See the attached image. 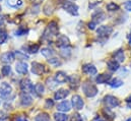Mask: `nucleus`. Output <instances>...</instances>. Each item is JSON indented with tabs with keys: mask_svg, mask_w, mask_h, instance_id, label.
Segmentation results:
<instances>
[{
	"mask_svg": "<svg viewBox=\"0 0 131 121\" xmlns=\"http://www.w3.org/2000/svg\"><path fill=\"white\" fill-rule=\"evenodd\" d=\"M119 8H120L119 5L116 4L115 2H109L107 4V9L109 11H117V10H119Z\"/></svg>",
	"mask_w": 131,
	"mask_h": 121,
	"instance_id": "obj_29",
	"label": "nucleus"
},
{
	"mask_svg": "<svg viewBox=\"0 0 131 121\" xmlns=\"http://www.w3.org/2000/svg\"><path fill=\"white\" fill-rule=\"evenodd\" d=\"M110 79H111V75L107 74V73H104V74H100L97 76L96 82L98 84H106V83H109Z\"/></svg>",
	"mask_w": 131,
	"mask_h": 121,
	"instance_id": "obj_20",
	"label": "nucleus"
},
{
	"mask_svg": "<svg viewBox=\"0 0 131 121\" xmlns=\"http://www.w3.org/2000/svg\"><path fill=\"white\" fill-rule=\"evenodd\" d=\"M35 121H50V116L48 113H40L36 116Z\"/></svg>",
	"mask_w": 131,
	"mask_h": 121,
	"instance_id": "obj_26",
	"label": "nucleus"
},
{
	"mask_svg": "<svg viewBox=\"0 0 131 121\" xmlns=\"http://www.w3.org/2000/svg\"><path fill=\"white\" fill-rule=\"evenodd\" d=\"M124 8L127 10V11H131V0H128L124 3Z\"/></svg>",
	"mask_w": 131,
	"mask_h": 121,
	"instance_id": "obj_41",
	"label": "nucleus"
},
{
	"mask_svg": "<svg viewBox=\"0 0 131 121\" xmlns=\"http://www.w3.org/2000/svg\"><path fill=\"white\" fill-rule=\"evenodd\" d=\"M71 108V103L69 101H63L57 105V110L60 112H69Z\"/></svg>",
	"mask_w": 131,
	"mask_h": 121,
	"instance_id": "obj_15",
	"label": "nucleus"
},
{
	"mask_svg": "<svg viewBox=\"0 0 131 121\" xmlns=\"http://www.w3.org/2000/svg\"><path fill=\"white\" fill-rule=\"evenodd\" d=\"M93 121H103V120H102L100 117H96V118H95V119H94Z\"/></svg>",
	"mask_w": 131,
	"mask_h": 121,
	"instance_id": "obj_47",
	"label": "nucleus"
},
{
	"mask_svg": "<svg viewBox=\"0 0 131 121\" xmlns=\"http://www.w3.org/2000/svg\"><path fill=\"white\" fill-rule=\"evenodd\" d=\"M11 92H12V89H11V87H10L9 84H7V83H2V84L0 85V95H1L3 98L8 97V96L11 94Z\"/></svg>",
	"mask_w": 131,
	"mask_h": 121,
	"instance_id": "obj_11",
	"label": "nucleus"
},
{
	"mask_svg": "<svg viewBox=\"0 0 131 121\" xmlns=\"http://www.w3.org/2000/svg\"><path fill=\"white\" fill-rule=\"evenodd\" d=\"M48 62H49L51 65H54V66H58V65H61V62L58 60V58H55V57L48 59Z\"/></svg>",
	"mask_w": 131,
	"mask_h": 121,
	"instance_id": "obj_37",
	"label": "nucleus"
},
{
	"mask_svg": "<svg viewBox=\"0 0 131 121\" xmlns=\"http://www.w3.org/2000/svg\"><path fill=\"white\" fill-rule=\"evenodd\" d=\"M0 1H1V0H0Z\"/></svg>",
	"mask_w": 131,
	"mask_h": 121,
	"instance_id": "obj_53",
	"label": "nucleus"
},
{
	"mask_svg": "<svg viewBox=\"0 0 131 121\" xmlns=\"http://www.w3.org/2000/svg\"><path fill=\"white\" fill-rule=\"evenodd\" d=\"M54 119L55 121H67L68 116L64 113H55L54 114Z\"/></svg>",
	"mask_w": 131,
	"mask_h": 121,
	"instance_id": "obj_28",
	"label": "nucleus"
},
{
	"mask_svg": "<svg viewBox=\"0 0 131 121\" xmlns=\"http://www.w3.org/2000/svg\"><path fill=\"white\" fill-rule=\"evenodd\" d=\"M7 4L10 7L17 8V7H19V6L23 5V0H7Z\"/></svg>",
	"mask_w": 131,
	"mask_h": 121,
	"instance_id": "obj_27",
	"label": "nucleus"
},
{
	"mask_svg": "<svg viewBox=\"0 0 131 121\" xmlns=\"http://www.w3.org/2000/svg\"><path fill=\"white\" fill-rule=\"evenodd\" d=\"M107 66H108V69H109L110 71H112V72H115V71H117V70L119 69V63L116 60H114V59L108 61Z\"/></svg>",
	"mask_w": 131,
	"mask_h": 121,
	"instance_id": "obj_21",
	"label": "nucleus"
},
{
	"mask_svg": "<svg viewBox=\"0 0 131 121\" xmlns=\"http://www.w3.org/2000/svg\"><path fill=\"white\" fill-rule=\"evenodd\" d=\"M53 10H54V8H53V6H52L50 3H47V4L45 5V7H44V13H45L46 15L52 14Z\"/></svg>",
	"mask_w": 131,
	"mask_h": 121,
	"instance_id": "obj_30",
	"label": "nucleus"
},
{
	"mask_svg": "<svg viewBox=\"0 0 131 121\" xmlns=\"http://www.w3.org/2000/svg\"><path fill=\"white\" fill-rule=\"evenodd\" d=\"M68 95H69V91L68 90L60 89V90H58L55 93L54 98H55V100H63V99H65Z\"/></svg>",
	"mask_w": 131,
	"mask_h": 121,
	"instance_id": "obj_18",
	"label": "nucleus"
},
{
	"mask_svg": "<svg viewBox=\"0 0 131 121\" xmlns=\"http://www.w3.org/2000/svg\"><path fill=\"white\" fill-rule=\"evenodd\" d=\"M126 121H131V117H130V118H128V119H127Z\"/></svg>",
	"mask_w": 131,
	"mask_h": 121,
	"instance_id": "obj_49",
	"label": "nucleus"
},
{
	"mask_svg": "<svg viewBox=\"0 0 131 121\" xmlns=\"http://www.w3.org/2000/svg\"><path fill=\"white\" fill-rule=\"evenodd\" d=\"M96 27H97V24H95L94 22H91V23L89 24V29H90V30H95Z\"/></svg>",
	"mask_w": 131,
	"mask_h": 121,
	"instance_id": "obj_42",
	"label": "nucleus"
},
{
	"mask_svg": "<svg viewBox=\"0 0 131 121\" xmlns=\"http://www.w3.org/2000/svg\"><path fill=\"white\" fill-rule=\"evenodd\" d=\"M72 106H73V108L75 110H78V111L81 110L83 108V106H84V102H83L82 98L80 96H78V95L73 96L72 97Z\"/></svg>",
	"mask_w": 131,
	"mask_h": 121,
	"instance_id": "obj_7",
	"label": "nucleus"
},
{
	"mask_svg": "<svg viewBox=\"0 0 131 121\" xmlns=\"http://www.w3.org/2000/svg\"><path fill=\"white\" fill-rule=\"evenodd\" d=\"M46 71L45 69V66L41 63H38V62H33L32 63V72L36 75H41L42 73H44Z\"/></svg>",
	"mask_w": 131,
	"mask_h": 121,
	"instance_id": "obj_10",
	"label": "nucleus"
},
{
	"mask_svg": "<svg viewBox=\"0 0 131 121\" xmlns=\"http://www.w3.org/2000/svg\"><path fill=\"white\" fill-rule=\"evenodd\" d=\"M68 82H69V84H70L71 88H73V89H76L77 85L79 84V77H78L76 74H74V75H71V76H69V79H68Z\"/></svg>",
	"mask_w": 131,
	"mask_h": 121,
	"instance_id": "obj_23",
	"label": "nucleus"
},
{
	"mask_svg": "<svg viewBox=\"0 0 131 121\" xmlns=\"http://www.w3.org/2000/svg\"><path fill=\"white\" fill-rule=\"evenodd\" d=\"M16 121H28V119H26L25 117H17Z\"/></svg>",
	"mask_w": 131,
	"mask_h": 121,
	"instance_id": "obj_44",
	"label": "nucleus"
},
{
	"mask_svg": "<svg viewBox=\"0 0 131 121\" xmlns=\"http://www.w3.org/2000/svg\"><path fill=\"white\" fill-rule=\"evenodd\" d=\"M1 72H2V74H3L4 76H7V75H9L10 72H11V67H10L9 65H5V66L2 67Z\"/></svg>",
	"mask_w": 131,
	"mask_h": 121,
	"instance_id": "obj_35",
	"label": "nucleus"
},
{
	"mask_svg": "<svg viewBox=\"0 0 131 121\" xmlns=\"http://www.w3.org/2000/svg\"><path fill=\"white\" fill-rule=\"evenodd\" d=\"M73 1H74V0H73Z\"/></svg>",
	"mask_w": 131,
	"mask_h": 121,
	"instance_id": "obj_52",
	"label": "nucleus"
},
{
	"mask_svg": "<svg viewBox=\"0 0 131 121\" xmlns=\"http://www.w3.org/2000/svg\"><path fill=\"white\" fill-rule=\"evenodd\" d=\"M82 91H83L84 95L88 98H94L95 96H97V94L99 92L97 87L93 83H91L89 80H86V82H84L82 84Z\"/></svg>",
	"mask_w": 131,
	"mask_h": 121,
	"instance_id": "obj_2",
	"label": "nucleus"
},
{
	"mask_svg": "<svg viewBox=\"0 0 131 121\" xmlns=\"http://www.w3.org/2000/svg\"><path fill=\"white\" fill-rule=\"evenodd\" d=\"M92 17H93V21L92 22H94L95 24L98 25V24L102 23L105 19V13L103 11H101V10H97L95 13H93Z\"/></svg>",
	"mask_w": 131,
	"mask_h": 121,
	"instance_id": "obj_16",
	"label": "nucleus"
},
{
	"mask_svg": "<svg viewBox=\"0 0 131 121\" xmlns=\"http://www.w3.org/2000/svg\"><path fill=\"white\" fill-rule=\"evenodd\" d=\"M58 32H59V27H58L57 23H56V22H51V23L48 25V27L46 28L45 32H44L43 38H44V39H47V40H50V39H52L54 36H58V35H57Z\"/></svg>",
	"mask_w": 131,
	"mask_h": 121,
	"instance_id": "obj_1",
	"label": "nucleus"
},
{
	"mask_svg": "<svg viewBox=\"0 0 131 121\" xmlns=\"http://www.w3.org/2000/svg\"><path fill=\"white\" fill-rule=\"evenodd\" d=\"M129 44L131 45V34H130V36H129Z\"/></svg>",
	"mask_w": 131,
	"mask_h": 121,
	"instance_id": "obj_48",
	"label": "nucleus"
},
{
	"mask_svg": "<svg viewBox=\"0 0 131 121\" xmlns=\"http://www.w3.org/2000/svg\"><path fill=\"white\" fill-rule=\"evenodd\" d=\"M82 72L89 75H96L98 73V70L95 65L93 64H84L82 66Z\"/></svg>",
	"mask_w": 131,
	"mask_h": 121,
	"instance_id": "obj_12",
	"label": "nucleus"
},
{
	"mask_svg": "<svg viewBox=\"0 0 131 121\" xmlns=\"http://www.w3.org/2000/svg\"><path fill=\"white\" fill-rule=\"evenodd\" d=\"M41 53H42V55H43L44 57H46V58H48V59L52 58V56L54 55V51H53L52 49H50V48H43V49L41 50Z\"/></svg>",
	"mask_w": 131,
	"mask_h": 121,
	"instance_id": "obj_25",
	"label": "nucleus"
},
{
	"mask_svg": "<svg viewBox=\"0 0 131 121\" xmlns=\"http://www.w3.org/2000/svg\"><path fill=\"white\" fill-rule=\"evenodd\" d=\"M6 40H7V33H6V31L0 30V45L4 44Z\"/></svg>",
	"mask_w": 131,
	"mask_h": 121,
	"instance_id": "obj_32",
	"label": "nucleus"
},
{
	"mask_svg": "<svg viewBox=\"0 0 131 121\" xmlns=\"http://www.w3.org/2000/svg\"><path fill=\"white\" fill-rule=\"evenodd\" d=\"M104 102L106 104V106L109 108V109H113V108H116L120 105V102L119 100L114 97V96H111V95H108L104 98Z\"/></svg>",
	"mask_w": 131,
	"mask_h": 121,
	"instance_id": "obj_3",
	"label": "nucleus"
},
{
	"mask_svg": "<svg viewBox=\"0 0 131 121\" xmlns=\"http://www.w3.org/2000/svg\"><path fill=\"white\" fill-rule=\"evenodd\" d=\"M15 69L20 74H27L28 73V64L25 62H17L15 65Z\"/></svg>",
	"mask_w": 131,
	"mask_h": 121,
	"instance_id": "obj_17",
	"label": "nucleus"
},
{
	"mask_svg": "<svg viewBox=\"0 0 131 121\" xmlns=\"http://www.w3.org/2000/svg\"><path fill=\"white\" fill-rule=\"evenodd\" d=\"M0 77H1V75H0Z\"/></svg>",
	"mask_w": 131,
	"mask_h": 121,
	"instance_id": "obj_51",
	"label": "nucleus"
},
{
	"mask_svg": "<svg viewBox=\"0 0 131 121\" xmlns=\"http://www.w3.org/2000/svg\"><path fill=\"white\" fill-rule=\"evenodd\" d=\"M112 33H113V29L110 26H101L97 30V34H98L99 38H107Z\"/></svg>",
	"mask_w": 131,
	"mask_h": 121,
	"instance_id": "obj_4",
	"label": "nucleus"
},
{
	"mask_svg": "<svg viewBox=\"0 0 131 121\" xmlns=\"http://www.w3.org/2000/svg\"><path fill=\"white\" fill-rule=\"evenodd\" d=\"M113 57H114V60H116L118 63L119 62H123L125 60V54H124V51L122 49H119L117 50L114 54H113Z\"/></svg>",
	"mask_w": 131,
	"mask_h": 121,
	"instance_id": "obj_19",
	"label": "nucleus"
},
{
	"mask_svg": "<svg viewBox=\"0 0 131 121\" xmlns=\"http://www.w3.org/2000/svg\"><path fill=\"white\" fill-rule=\"evenodd\" d=\"M39 49H40V47H39V45H37V44H35V45H30L29 47H28V51L30 52V53H37L38 51H39Z\"/></svg>",
	"mask_w": 131,
	"mask_h": 121,
	"instance_id": "obj_33",
	"label": "nucleus"
},
{
	"mask_svg": "<svg viewBox=\"0 0 131 121\" xmlns=\"http://www.w3.org/2000/svg\"><path fill=\"white\" fill-rule=\"evenodd\" d=\"M45 92V87L42 84H37L34 86V94L36 96H42Z\"/></svg>",
	"mask_w": 131,
	"mask_h": 121,
	"instance_id": "obj_22",
	"label": "nucleus"
},
{
	"mask_svg": "<svg viewBox=\"0 0 131 121\" xmlns=\"http://www.w3.org/2000/svg\"><path fill=\"white\" fill-rule=\"evenodd\" d=\"M71 121H82V118L79 114H73L72 117H71Z\"/></svg>",
	"mask_w": 131,
	"mask_h": 121,
	"instance_id": "obj_40",
	"label": "nucleus"
},
{
	"mask_svg": "<svg viewBox=\"0 0 131 121\" xmlns=\"http://www.w3.org/2000/svg\"><path fill=\"white\" fill-rule=\"evenodd\" d=\"M19 99H20V104L24 107H29L33 104V98L29 95V93L21 92L19 95Z\"/></svg>",
	"mask_w": 131,
	"mask_h": 121,
	"instance_id": "obj_5",
	"label": "nucleus"
},
{
	"mask_svg": "<svg viewBox=\"0 0 131 121\" xmlns=\"http://www.w3.org/2000/svg\"><path fill=\"white\" fill-rule=\"evenodd\" d=\"M42 1H43V0H31V2H32V3H34V4H36V5L40 4Z\"/></svg>",
	"mask_w": 131,
	"mask_h": 121,
	"instance_id": "obj_43",
	"label": "nucleus"
},
{
	"mask_svg": "<svg viewBox=\"0 0 131 121\" xmlns=\"http://www.w3.org/2000/svg\"><path fill=\"white\" fill-rule=\"evenodd\" d=\"M0 61L3 62V63H7V64L13 62L14 61V53H12V52H5V53L1 54Z\"/></svg>",
	"mask_w": 131,
	"mask_h": 121,
	"instance_id": "obj_13",
	"label": "nucleus"
},
{
	"mask_svg": "<svg viewBox=\"0 0 131 121\" xmlns=\"http://www.w3.org/2000/svg\"><path fill=\"white\" fill-rule=\"evenodd\" d=\"M108 84H109V86H110L111 88H113V89H117V88L123 86V82H122L121 79H119V78H114V79L110 80Z\"/></svg>",
	"mask_w": 131,
	"mask_h": 121,
	"instance_id": "obj_24",
	"label": "nucleus"
},
{
	"mask_svg": "<svg viewBox=\"0 0 131 121\" xmlns=\"http://www.w3.org/2000/svg\"><path fill=\"white\" fill-rule=\"evenodd\" d=\"M60 55L63 58H69L71 55V50L68 48H62V50L60 51Z\"/></svg>",
	"mask_w": 131,
	"mask_h": 121,
	"instance_id": "obj_31",
	"label": "nucleus"
},
{
	"mask_svg": "<svg viewBox=\"0 0 131 121\" xmlns=\"http://www.w3.org/2000/svg\"><path fill=\"white\" fill-rule=\"evenodd\" d=\"M0 11H1V6H0Z\"/></svg>",
	"mask_w": 131,
	"mask_h": 121,
	"instance_id": "obj_50",
	"label": "nucleus"
},
{
	"mask_svg": "<svg viewBox=\"0 0 131 121\" xmlns=\"http://www.w3.org/2000/svg\"><path fill=\"white\" fill-rule=\"evenodd\" d=\"M63 8L71 15H78V6L72 2H65L63 4Z\"/></svg>",
	"mask_w": 131,
	"mask_h": 121,
	"instance_id": "obj_6",
	"label": "nucleus"
},
{
	"mask_svg": "<svg viewBox=\"0 0 131 121\" xmlns=\"http://www.w3.org/2000/svg\"><path fill=\"white\" fill-rule=\"evenodd\" d=\"M53 106H54V101H53L52 99H47L46 102H45V108L51 109Z\"/></svg>",
	"mask_w": 131,
	"mask_h": 121,
	"instance_id": "obj_38",
	"label": "nucleus"
},
{
	"mask_svg": "<svg viewBox=\"0 0 131 121\" xmlns=\"http://www.w3.org/2000/svg\"><path fill=\"white\" fill-rule=\"evenodd\" d=\"M54 79H55L58 84H64L66 82H68L69 77L67 76V74H66L64 71H58V72L55 73Z\"/></svg>",
	"mask_w": 131,
	"mask_h": 121,
	"instance_id": "obj_14",
	"label": "nucleus"
},
{
	"mask_svg": "<svg viewBox=\"0 0 131 121\" xmlns=\"http://www.w3.org/2000/svg\"><path fill=\"white\" fill-rule=\"evenodd\" d=\"M14 55L17 57V59H21V60H24V59H29V56L28 55H26V53H23L21 51H16L15 53H14Z\"/></svg>",
	"mask_w": 131,
	"mask_h": 121,
	"instance_id": "obj_34",
	"label": "nucleus"
},
{
	"mask_svg": "<svg viewBox=\"0 0 131 121\" xmlns=\"http://www.w3.org/2000/svg\"><path fill=\"white\" fill-rule=\"evenodd\" d=\"M27 33H28V30H26V29H23V28H19L18 30L15 32L16 36H23V35H26Z\"/></svg>",
	"mask_w": 131,
	"mask_h": 121,
	"instance_id": "obj_39",
	"label": "nucleus"
},
{
	"mask_svg": "<svg viewBox=\"0 0 131 121\" xmlns=\"http://www.w3.org/2000/svg\"><path fill=\"white\" fill-rule=\"evenodd\" d=\"M57 85H58V83H57L55 79H52V78H48V79H47V86H48L50 89H54Z\"/></svg>",
	"mask_w": 131,
	"mask_h": 121,
	"instance_id": "obj_36",
	"label": "nucleus"
},
{
	"mask_svg": "<svg viewBox=\"0 0 131 121\" xmlns=\"http://www.w3.org/2000/svg\"><path fill=\"white\" fill-rule=\"evenodd\" d=\"M3 23H4V18H3V16L0 15V27L3 25Z\"/></svg>",
	"mask_w": 131,
	"mask_h": 121,
	"instance_id": "obj_45",
	"label": "nucleus"
},
{
	"mask_svg": "<svg viewBox=\"0 0 131 121\" xmlns=\"http://www.w3.org/2000/svg\"><path fill=\"white\" fill-rule=\"evenodd\" d=\"M20 88L23 92L26 93H33L34 94V85L29 78H25L20 82Z\"/></svg>",
	"mask_w": 131,
	"mask_h": 121,
	"instance_id": "obj_8",
	"label": "nucleus"
},
{
	"mask_svg": "<svg viewBox=\"0 0 131 121\" xmlns=\"http://www.w3.org/2000/svg\"><path fill=\"white\" fill-rule=\"evenodd\" d=\"M126 101H127V103H131V96H129V97L126 99Z\"/></svg>",
	"mask_w": 131,
	"mask_h": 121,
	"instance_id": "obj_46",
	"label": "nucleus"
},
{
	"mask_svg": "<svg viewBox=\"0 0 131 121\" xmlns=\"http://www.w3.org/2000/svg\"><path fill=\"white\" fill-rule=\"evenodd\" d=\"M70 44V41L69 39L66 37L65 35H59L57 36V39H56V45L60 48H66L68 47Z\"/></svg>",
	"mask_w": 131,
	"mask_h": 121,
	"instance_id": "obj_9",
	"label": "nucleus"
}]
</instances>
